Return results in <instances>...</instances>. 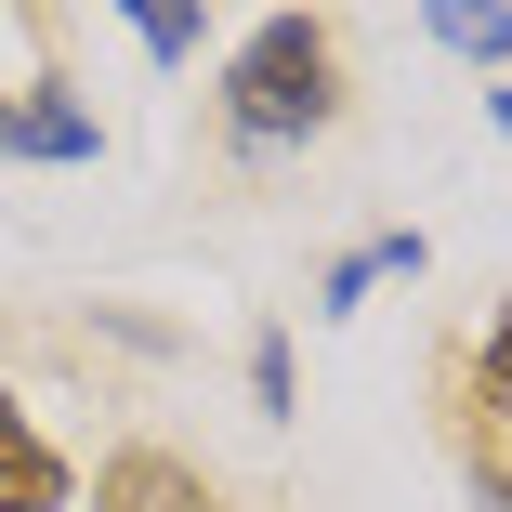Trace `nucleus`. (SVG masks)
Returning a JSON list of instances; mask_svg holds the SVG:
<instances>
[{
  "mask_svg": "<svg viewBox=\"0 0 512 512\" xmlns=\"http://www.w3.org/2000/svg\"><path fill=\"white\" fill-rule=\"evenodd\" d=\"M224 106H237V145H302V132H329V106H342V53H329V27H316V14L250 27Z\"/></svg>",
  "mask_w": 512,
  "mask_h": 512,
  "instance_id": "f257e3e1",
  "label": "nucleus"
},
{
  "mask_svg": "<svg viewBox=\"0 0 512 512\" xmlns=\"http://www.w3.org/2000/svg\"><path fill=\"white\" fill-rule=\"evenodd\" d=\"M92 512H211V486H197V460H171V447H119L92 473Z\"/></svg>",
  "mask_w": 512,
  "mask_h": 512,
  "instance_id": "f03ea898",
  "label": "nucleus"
},
{
  "mask_svg": "<svg viewBox=\"0 0 512 512\" xmlns=\"http://www.w3.org/2000/svg\"><path fill=\"white\" fill-rule=\"evenodd\" d=\"M0 512H66V460L40 447V421L0 394Z\"/></svg>",
  "mask_w": 512,
  "mask_h": 512,
  "instance_id": "7ed1b4c3",
  "label": "nucleus"
},
{
  "mask_svg": "<svg viewBox=\"0 0 512 512\" xmlns=\"http://www.w3.org/2000/svg\"><path fill=\"white\" fill-rule=\"evenodd\" d=\"M368 276H421V237H368V250H342L329 263V302H316V316H355V289Z\"/></svg>",
  "mask_w": 512,
  "mask_h": 512,
  "instance_id": "20e7f679",
  "label": "nucleus"
},
{
  "mask_svg": "<svg viewBox=\"0 0 512 512\" xmlns=\"http://www.w3.org/2000/svg\"><path fill=\"white\" fill-rule=\"evenodd\" d=\"M14 145H40V158H92V119L66 106V92H40V106L14 119Z\"/></svg>",
  "mask_w": 512,
  "mask_h": 512,
  "instance_id": "39448f33",
  "label": "nucleus"
},
{
  "mask_svg": "<svg viewBox=\"0 0 512 512\" xmlns=\"http://www.w3.org/2000/svg\"><path fill=\"white\" fill-rule=\"evenodd\" d=\"M434 40L473 53V66H512V14H434Z\"/></svg>",
  "mask_w": 512,
  "mask_h": 512,
  "instance_id": "423d86ee",
  "label": "nucleus"
},
{
  "mask_svg": "<svg viewBox=\"0 0 512 512\" xmlns=\"http://www.w3.org/2000/svg\"><path fill=\"white\" fill-rule=\"evenodd\" d=\"M132 40H145V53L171 66V53H197V14H132Z\"/></svg>",
  "mask_w": 512,
  "mask_h": 512,
  "instance_id": "0eeeda50",
  "label": "nucleus"
},
{
  "mask_svg": "<svg viewBox=\"0 0 512 512\" xmlns=\"http://www.w3.org/2000/svg\"><path fill=\"white\" fill-rule=\"evenodd\" d=\"M486 381H499V394H512V316H499V329H486Z\"/></svg>",
  "mask_w": 512,
  "mask_h": 512,
  "instance_id": "6e6552de",
  "label": "nucleus"
},
{
  "mask_svg": "<svg viewBox=\"0 0 512 512\" xmlns=\"http://www.w3.org/2000/svg\"><path fill=\"white\" fill-rule=\"evenodd\" d=\"M486 119H499V132H512V79H499V92H486Z\"/></svg>",
  "mask_w": 512,
  "mask_h": 512,
  "instance_id": "1a4fd4ad",
  "label": "nucleus"
},
{
  "mask_svg": "<svg viewBox=\"0 0 512 512\" xmlns=\"http://www.w3.org/2000/svg\"><path fill=\"white\" fill-rule=\"evenodd\" d=\"M0 145H14V106H0Z\"/></svg>",
  "mask_w": 512,
  "mask_h": 512,
  "instance_id": "9d476101",
  "label": "nucleus"
}]
</instances>
